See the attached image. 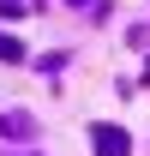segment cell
Returning <instances> with one entry per match:
<instances>
[{
    "mask_svg": "<svg viewBox=\"0 0 150 156\" xmlns=\"http://www.w3.org/2000/svg\"><path fill=\"white\" fill-rule=\"evenodd\" d=\"M90 144H96V156H126L132 150V138L120 126H90Z\"/></svg>",
    "mask_w": 150,
    "mask_h": 156,
    "instance_id": "cell-1",
    "label": "cell"
},
{
    "mask_svg": "<svg viewBox=\"0 0 150 156\" xmlns=\"http://www.w3.org/2000/svg\"><path fill=\"white\" fill-rule=\"evenodd\" d=\"M0 132H6V138H30V114H6Z\"/></svg>",
    "mask_w": 150,
    "mask_h": 156,
    "instance_id": "cell-2",
    "label": "cell"
},
{
    "mask_svg": "<svg viewBox=\"0 0 150 156\" xmlns=\"http://www.w3.org/2000/svg\"><path fill=\"white\" fill-rule=\"evenodd\" d=\"M0 60H18V42L12 36H0Z\"/></svg>",
    "mask_w": 150,
    "mask_h": 156,
    "instance_id": "cell-3",
    "label": "cell"
}]
</instances>
